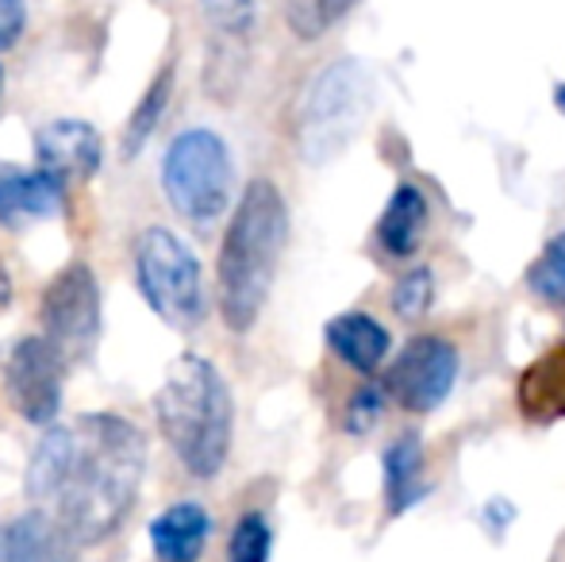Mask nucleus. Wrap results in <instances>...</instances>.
I'll use <instances>...</instances> for the list:
<instances>
[{
	"label": "nucleus",
	"mask_w": 565,
	"mask_h": 562,
	"mask_svg": "<svg viewBox=\"0 0 565 562\" xmlns=\"http://www.w3.org/2000/svg\"><path fill=\"white\" fill-rule=\"evenodd\" d=\"M147 470V435L116 413L54 424L28 463V501L77 543H100L135 509Z\"/></svg>",
	"instance_id": "f257e3e1"
},
{
	"label": "nucleus",
	"mask_w": 565,
	"mask_h": 562,
	"mask_svg": "<svg viewBox=\"0 0 565 562\" xmlns=\"http://www.w3.org/2000/svg\"><path fill=\"white\" fill-rule=\"evenodd\" d=\"M289 243V209L269 178H254L238 197L224 243H220V316L231 331H250L274 289Z\"/></svg>",
	"instance_id": "f03ea898"
},
{
	"label": "nucleus",
	"mask_w": 565,
	"mask_h": 562,
	"mask_svg": "<svg viewBox=\"0 0 565 562\" xmlns=\"http://www.w3.org/2000/svg\"><path fill=\"white\" fill-rule=\"evenodd\" d=\"M154 421L193 478H216L224 470L235 435V401L209 359L181 354L170 362L154 393Z\"/></svg>",
	"instance_id": "7ed1b4c3"
},
{
	"label": "nucleus",
	"mask_w": 565,
	"mask_h": 562,
	"mask_svg": "<svg viewBox=\"0 0 565 562\" xmlns=\"http://www.w3.org/2000/svg\"><path fill=\"white\" fill-rule=\"evenodd\" d=\"M135 282L142 300L170 328H196L204 320V274L193 247L170 227L150 224L135 240Z\"/></svg>",
	"instance_id": "20e7f679"
},
{
	"label": "nucleus",
	"mask_w": 565,
	"mask_h": 562,
	"mask_svg": "<svg viewBox=\"0 0 565 562\" xmlns=\"http://www.w3.org/2000/svg\"><path fill=\"white\" fill-rule=\"evenodd\" d=\"M231 166L227 142L209 128H189L166 147L162 158V189L173 212L193 224H212L231 201Z\"/></svg>",
	"instance_id": "39448f33"
},
{
	"label": "nucleus",
	"mask_w": 565,
	"mask_h": 562,
	"mask_svg": "<svg viewBox=\"0 0 565 562\" xmlns=\"http://www.w3.org/2000/svg\"><path fill=\"white\" fill-rule=\"evenodd\" d=\"M370 74L358 62H335L308 85L305 113H300V147L308 162L339 155L370 113Z\"/></svg>",
	"instance_id": "423d86ee"
},
{
	"label": "nucleus",
	"mask_w": 565,
	"mask_h": 562,
	"mask_svg": "<svg viewBox=\"0 0 565 562\" xmlns=\"http://www.w3.org/2000/svg\"><path fill=\"white\" fill-rule=\"evenodd\" d=\"M39 336L62 354V362H85L100 339V285L85 263H70L46 282L39 305Z\"/></svg>",
	"instance_id": "0eeeda50"
},
{
	"label": "nucleus",
	"mask_w": 565,
	"mask_h": 562,
	"mask_svg": "<svg viewBox=\"0 0 565 562\" xmlns=\"http://www.w3.org/2000/svg\"><path fill=\"white\" fill-rule=\"evenodd\" d=\"M458 382V347L439 336H416L388 367L385 393L404 413H435Z\"/></svg>",
	"instance_id": "6e6552de"
},
{
	"label": "nucleus",
	"mask_w": 565,
	"mask_h": 562,
	"mask_svg": "<svg viewBox=\"0 0 565 562\" xmlns=\"http://www.w3.org/2000/svg\"><path fill=\"white\" fill-rule=\"evenodd\" d=\"M66 362L43 336H23L4 362V390L28 424H54L62 413Z\"/></svg>",
	"instance_id": "1a4fd4ad"
},
{
	"label": "nucleus",
	"mask_w": 565,
	"mask_h": 562,
	"mask_svg": "<svg viewBox=\"0 0 565 562\" xmlns=\"http://www.w3.org/2000/svg\"><path fill=\"white\" fill-rule=\"evenodd\" d=\"M100 131L85 120H51L46 128H39L35 136V158L39 170H46L51 178H58L62 185L70 181H89L100 170Z\"/></svg>",
	"instance_id": "9d476101"
},
{
	"label": "nucleus",
	"mask_w": 565,
	"mask_h": 562,
	"mask_svg": "<svg viewBox=\"0 0 565 562\" xmlns=\"http://www.w3.org/2000/svg\"><path fill=\"white\" fill-rule=\"evenodd\" d=\"M66 204V185L46 170L0 162V224L20 232L28 220H51Z\"/></svg>",
	"instance_id": "9b49d317"
},
{
	"label": "nucleus",
	"mask_w": 565,
	"mask_h": 562,
	"mask_svg": "<svg viewBox=\"0 0 565 562\" xmlns=\"http://www.w3.org/2000/svg\"><path fill=\"white\" fill-rule=\"evenodd\" d=\"M212 536V517L201 501H178L150 520V548L158 562H196Z\"/></svg>",
	"instance_id": "f8f14e48"
},
{
	"label": "nucleus",
	"mask_w": 565,
	"mask_h": 562,
	"mask_svg": "<svg viewBox=\"0 0 565 562\" xmlns=\"http://www.w3.org/2000/svg\"><path fill=\"white\" fill-rule=\"evenodd\" d=\"M77 551L82 543L39 509L4 528V562H77Z\"/></svg>",
	"instance_id": "ddd939ff"
},
{
	"label": "nucleus",
	"mask_w": 565,
	"mask_h": 562,
	"mask_svg": "<svg viewBox=\"0 0 565 562\" xmlns=\"http://www.w3.org/2000/svg\"><path fill=\"white\" fill-rule=\"evenodd\" d=\"M323 339L335 351V359H342L358 374H373L388 359V347H393L388 328L381 320H373L370 312H339L335 320H328Z\"/></svg>",
	"instance_id": "4468645a"
},
{
	"label": "nucleus",
	"mask_w": 565,
	"mask_h": 562,
	"mask_svg": "<svg viewBox=\"0 0 565 562\" xmlns=\"http://www.w3.org/2000/svg\"><path fill=\"white\" fill-rule=\"evenodd\" d=\"M515 401H520V413L535 424L565 421V343H554L523 370Z\"/></svg>",
	"instance_id": "2eb2a0df"
},
{
	"label": "nucleus",
	"mask_w": 565,
	"mask_h": 562,
	"mask_svg": "<svg viewBox=\"0 0 565 562\" xmlns=\"http://www.w3.org/2000/svg\"><path fill=\"white\" fill-rule=\"evenodd\" d=\"M427 224H431V204H427V193L419 185H396V193L388 197L385 212L377 220V240L388 255L396 258H412L424 240Z\"/></svg>",
	"instance_id": "dca6fc26"
},
{
	"label": "nucleus",
	"mask_w": 565,
	"mask_h": 562,
	"mask_svg": "<svg viewBox=\"0 0 565 562\" xmlns=\"http://www.w3.org/2000/svg\"><path fill=\"white\" fill-rule=\"evenodd\" d=\"M424 497V443L401 435L385 450V505L388 512H408Z\"/></svg>",
	"instance_id": "f3484780"
},
{
	"label": "nucleus",
	"mask_w": 565,
	"mask_h": 562,
	"mask_svg": "<svg viewBox=\"0 0 565 562\" xmlns=\"http://www.w3.org/2000/svg\"><path fill=\"white\" fill-rule=\"evenodd\" d=\"M173 97V62L170 66H162L154 74V82L147 85V93L139 97V105H135V113L127 116V131H124V158H135L142 147L150 142V136L158 131V124H162L166 116V105H170Z\"/></svg>",
	"instance_id": "a211bd4d"
},
{
	"label": "nucleus",
	"mask_w": 565,
	"mask_h": 562,
	"mask_svg": "<svg viewBox=\"0 0 565 562\" xmlns=\"http://www.w3.org/2000/svg\"><path fill=\"white\" fill-rule=\"evenodd\" d=\"M527 289L535 293L543 305L565 308V232L554 235V240L543 247V255L531 263Z\"/></svg>",
	"instance_id": "6ab92c4d"
},
{
	"label": "nucleus",
	"mask_w": 565,
	"mask_h": 562,
	"mask_svg": "<svg viewBox=\"0 0 565 562\" xmlns=\"http://www.w3.org/2000/svg\"><path fill=\"white\" fill-rule=\"evenodd\" d=\"M358 0H285V20L300 39H320Z\"/></svg>",
	"instance_id": "aec40b11"
},
{
	"label": "nucleus",
	"mask_w": 565,
	"mask_h": 562,
	"mask_svg": "<svg viewBox=\"0 0 565 562\" xmlns=\"http://www.w3.org/2000/svg\"><path fill=\"white\" fill-rule=\"evenodd\" d=\"M274 551V528L262 512H246L238 524L231 528L227 540V562H269Z\"/></svg>",
	"instance_id": "412c9836"
},
{
	"label": "nucleus",
	"mask_w": 565,
	"mask_h": 562,
	"mask_svg": "<svg viewBox=\"0 0 565 562\" xmlns=\"http://www.w3.org/2000/svg\"><path fill=\"white\" fill-rule=\"evenodd\" d=\"M435 300V278L427 266H416V271H408L401 282H396L393 289V308L401 320H419V316L431 308Z\"/></svg>",
	"instance_id": "4be33fe9"
},
{
	"label": "nucleus",
	"mask_w": 565,
	"mask_h": 562,
	"mask_svg": "<svg viewBox=\"0 0 565 562\" xmlns=\"http://www.w3.org/2000/svg\"><path fill=\"white\" fill-rule=\"evenodd\" d=\"M381 416H385V390H377V385H358L347 401L342 427H347L350 435H370L373 427L381 424Z\"/></svg>",
	"instance_id": "5701e85b"
},
{
	"label": "nucleus",
	"mask_w": 565,
	"mask_h": 562,
	"mask_svg": "<svg viewBox=\"0 0 565 562\" xmlns=\"http://www.w3.org/2000/svg\"><path fill=\"white\" fill-rule=\"evenodd\" d=\"M201 12L220 35H246L254 28V0H201Z\"/></svg>",
	"instance_id": "b1692460"
},
{
	"label": "nucleus",
	"mask_w": 565,
	"mask_h": 562,
	"mask_svg": "<svg viewBox=\"0 0 565 562\" xmlns=\"http://www.w3.org/2000/svg\"><path fill=\"white\" fill-rule=\"evenodd\" d=\"M28 28V0H0V54L12 51Z\"/></svg>",
	"instance_id": "393cba45"
},
{
	"label": "nucleus",
	"mask_w": 565,
	"mask_h": 562,
	"mask_svg": "<svg viewBox=\"0 0 565 562\" xmlns=\"http://www.w3.org/2000/svg\"><path fill=\"white\" fill-rule=\"evenodd\" d=\"M15 289H12V274H8V266L0 263V312H4L8 305H12Z\"/></svg>",
	"instance_id": "a878e982"
},
{
	"label": "nucleus",
	"mask_w": 565,
	"mask_h": 562,
	"mask_svg": "<svg viewBox=\"0 0 565 562\" xmlns=\"http://www.w3.org/2000/svg\"><path fill=\"white\" fill-rule=\"evenodd\" d=\"M554 105H558V113L565 116V82L558 85V89H554Z\"/></svg>",
	"instance_id": "bb28decb"
},
{
	"label": "nucleus",
	"mask_w": 565,
	"mask_h": 562,
	"mask_svg": "<svg viewBox=\"0 0 565 562\" xmlns=\"http://www.w3.org/2000/svg\"><path fill=\"white\" fill-rule=\"evenodd\" d=\"M0 89H4V70H0Z\"/></svg>",
	"instance_id": "cd10ccee"
}]
</instances>
